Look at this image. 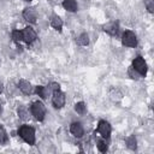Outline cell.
Segmentation results:
<instances>
[{
    "instance_id": "cell-25",
    "label": "cell",
    "mask_w": 154,
    "mask_h": 154,
    "mask_svg": "<svg viewBox=\"0 0 154 154\" xmlns=\"http://www.w3.org/2000/svg\"><path fill=\"white\" fill-rule=\"evenodd\" d=\"M48 87H49L51 91H55V90H59V89H60V84H59V83H57V82H52Z\"/></svg>"
},
{
    "instance_id": "cell-12",
    "label": "cell",
    "mask_w": 154,
    "mask_h": 154,
    "mask_svg": "<svg viewBox=\"0 0 154 154\" xmlns=\"http://www.w3.org/2000/svg\"><path fill=\"white\" fill-rule=\"evenodd\" d=\"M49 93H51V89H49L48 85H47V87H43V85H37V87H35V94H37L42 100L48 99Z\"/></svg>"
},
{
    "instance_id": "cell-1",
    "label": "cell",
    "mask_w": 154,
    "mask_h": 154,
    "mask_svg": "<svg viewBox=\"0 0 154 154\" xmlns=\"http://www.w3.org/2000/svg\"><path fill=\"white\" fill-rule=\"evenodd\" d=\"M18 135L19 137L26 142L29 146H34L36 142V135H35V129L30 125H22L18 129Z\"/></svg>"
},
{
    "instance_id": "cell-17",
    "label": "cell",
    "mask_w": 154,
    "mask_h": 154,
    "mask_svg": "<svg viewBox=\"0 0 154 154\" xmlns=\"http://www.w3.org/2000/svg\"><path fill=\"white\" fill-rule=\"evenodd\" d=\"M75 111H76L78 114H81V116L85 114V112H87V106H85V103H84L83 101H79V102L75 103Z\"/></svg>"
},
{
    "instance_id": "cell-20",
    "label": "cell",
    "mask_w": 154,
    "mask_h": 154,
    "mask_svg": "<svg viewBox=\"0 0 154 154\" xmlns=\"http://www.w3.org/2000/svg\"><path fill=\"white\" fill-rule=\"evenodd\" d=\"M8 142V135H7V132H6V130L2 128V126H0V144H6Z\"/></svg>"
},
{
    "instance_id": "cell-10",
    "label": "cell",
    "mask_w": 154,
    "mask_h": 154,
    "mask_svg": "<svg viewBox=\"0 0 154 154\" xmlns=\"http://www.w3.org/2000/svg\"><path fill=\"white\" fill-rule=\"evenodd\" d=\"M70 132H71L75 137L81 138V137L84 135L83 125H82L81 123H78V122H73V123H71V125H70Z\"/></svg>"
},
{
    "instance_id": "cell-2",
    "label": "cell",
    "mask_w": 154,
    "mask_h": 154,
    "mask_svg": "<svg viewBox=\"0 0 154 154\" xmlns=\"http://www.w3.org/2000/svg\"><path fill=\"white\" fill-rule=\"evenodd\" d=\"M30 112L31 116L38 120V122H43L45 117H46V107L41 101H35L32 102V105L30 106Z\"/></svg>"
},
{
    "instance_id": "cell-28",
    "label": "cell",
    "mask_w": 154,
    "mask_h": 154,
    "mask_svg": "<svg viewBox=\"0 0 154 154\" xmlns=\"http://www.w3.org/2000/svg\"><path fill=\"white\" fill-rule=\"evenodd\" d=\"M24 1H28V2H29V1H31V0H24Z\"/></svg>"
},
{
    "instance_id": "cell-3",
    "label": "cell",
    "mask_w": 154,
    "mask_h": 154,
    "mask_svg": "<svg viewBox=\"0 0 154 154\" xmlns=\"http://www.w3.org/2000/svg\"><path fill=\"white\" fill-rule=\"evenodd\" d=\"M131 67L141 76V77H144L146 75H147V70H148V67H147V63H146V60L142 58V57H136L134 60H132V65H131Z\"/></svg>"
},
{
    "instance_id": "cell-15",
    "label": "cell",
    "mask_w": 154,
    "mask_h": 154,
    "mask_svg": "<svg viewBox=\"0 0 154 154\" xmlns=\"http://www.w3.org/2000/svg\"><path fill=\"white\" fill-rule=\"evenodd\" d=\"M125 143H126V147H128L129 149H131V150H135V149L137 148V140H136V137H135L134 135L129 136V137L125 140Z\"/></svg>"
},
{
    "instance_id": "cell-27",
    "label": "cell",
    "mask_w": 154,
    "mask_h": 154,
    "mask_svg": "<svg viewBox=\"0 0 154 154\" xmlns=\"http://www.w3.org/2000/svg\"><path fill=\"white\" fill-rule=\"evenodd\" d=\"M1 112H2V108H1V106H0V116H1Z\"/></svg>"
},
{
    "instance_id": "cell-6",
    "label": "cell",
    "mask_w": 154,
    "mask_h": 154,
    "mask_svg": "<svg viewBox=\"0 0 154 154\" xmlns=\"http://www.w3.org/2000/svg\"><path fill=\"white\" fill-rule=\"evenodd\" d=\"M96 130H97V132L101 135V137H102V138H106V140L109 138L111 132H112V128H111L109 123L106 122V120H100V122L97 123V129H96Z\"/></svg>"
},
{
    "instance_id": "cell-19",
    "label": "cell",
    "mask_w": 154,
    "mask_h": 154,
    "mask_svg": "<svg viewBox=\"0 0 154 154\" xmlns=\"http://www.w3.org/2000/svg\"><path fill=\"white\" fill-rule=\"evenodd\" d=\"M17 112H18V116H19L20 119H23V120H28L29 119V112L26 111V108L24 106L18 107V111Z\"/></svg>"
},
{
    "instance_id": "cell-8",
    "label": "cell",
    "mask_w": 154,
    "mask_h": 154,
    "mask_svg": "<svg viewBox=\"0 0 154 154\" xmlns=\"http://www.w3.org/2000/svg\"><path fill=\"white\" fill-rule=\"evenodd\" d=\"M102 30H103L105 32H107L108 35H111V36H117V34H118V31H119V24H118V22H116V20L109 22V23L102 25Z\"/></svg>"
},
{
    "instance_id": "cell-9",
    "label": "cell",
    "mask_w": 154,
    "mask_h": 154,
    "mask_svg": "<svg viewBox=\"0 0 154 154\" xmlns=\"http://www.w3.org/2000/svg\"><path fill=\"white\" fill-rule=\"evenodd\" d=\"M23 18H24L28 23H30V24L36 23L37 13H36L35 8H32V7H26V8H24V11H23Z\"/></svg>"
},
{
    "instance_id": "cell-4",
    "label": "cell",
    "mask_w": 154,
    "mask_h": 154,
    "mask_svg": "<svg viewBox=\"0 0 154 154\" xmlns=\"http://www.w3.org/2000/svg\"><path fill=\"white\" fill-rule=\"evenodd\" d=\"M122 45L125 46V47L136 48V46H137V37H136L135 32H132L131 30H125L123 32V36H122Z\"/></svg>"
},
{
    "instance_id": "cell-26",
    "label": "cell",
    "mask_w": 154,
    "mask_h": 154,
    "mask_svg": "<svg viewBox=\"0 0 154 154\" xmlns=\"http://www.w3.org/2000/svg\"><path fill=\"white\" fill-rule=\"evenodd\" d=\"M1 93H2V83L0 82V94H1Z\"/></svg>"
},
{
    "instance_id": "cell-11",
    "label": "cell",
    "mask_w": 154,
    "mask_h": 154,
    "mask_svg": "<svg viewBox=\"0 0 154 154\" xmlns=\"http://www.w3.org/2000/svg\"><path fill=\"white\" fill-rule=\"evenodd\" d=\"M18 88H19V90H20L23 94H25V95H30V94L32 93V87H31L30 82L26 81V79H19V82H18Z\"/></svg>"
},
{
    "instance_id": "cell-18",
    "label": "cell",
    "mask_w": 154,
    "mask_h": 154,
    "mask_svg": "<svg viewBox=\"0 0 154 154\" xmlns=\"http://www.w3.org/2000/svg\"><path fill=\"white\" fill-rule=\"evenodd\" d=\"M77 43L79 46H88L89 45V36H88V34H85V32L81 34L78 36V38H77Z\"/></svg>"
},
{
    "instance_id": "cell-24",
    "label": "cell",
    "mask_w": 154,
    "mask_h": 154,
    "mask_svg": "<svg viewBox=\"0 0 154 154\" xmlns=\"http://www.w3.org/2000/svg\"><path fill=\"white\" fill-rule=\"evenodd\" d=\"M146 6H147V10H148L149 13H153L154 12V4H153L152 0H147L146 1Z\"/></svg>"
},
{
    "instance_id": "cell-14",
    "label": "cell",
    "mask_w": 154,
    "mask_h": 154,
    "mask_svg": "<svg viewBox=\"0 0 154 154\" xmlns=\"http://www.w3.org/2000/svg\"><path fill=\"white\" fill-rule=\"evenodd\" d=\"M51 25L58 30V31H61V28H63V19L58 16V14H53L51 17Z\"/></svg>"
},
{
    "instance_id": "cell-5",
    "label": "cell",
    "mask_w": 154,
    "mask_h": 154,
    "mask_svg": "<svg viewBox=\"0 0 154 154\" xmlns=\"http://www.w3.org/2000/svg\"><path fill=\"white\" fill-rule=\"evenodd\" d=\"M65 101H66V96L65 94L59 89V90H55L53 91V95H52V103L55 108H63L64 105H65Z\"/></svg>"
},
{
    "instance_id": "cell-13",
    "label": "cell",
    "mask_w": 154,
    "mask_h": 154,
    "mask_svg": "<svg viewBox=\"0 0 154 154\" xmlns=\"http://www.w3.org/2000/svg\"><path fill=\"white\" fill-rule=\"evenodd\" d=\"M63 7L69 12H77V10H78V5H77L76 0H64Z\"/></svg>"
},
{
    "instance_id": "cell-22",
    "label": "cell",
    "mask_w": 154,
    "mask_h": 154,
    "mask_svg": "<svg viewBox=\"0 0 154 154\" xmlns=\"http://www.w3.org/2000/svg\"><path fill=\"white\" fill-rule=\"evenodd\" d=\"M109 96H111V99H112L113 101H118V100H120V99H122V96H123V95H122V93H120L119 90H117V89H116V90H113V91L109 94Z\"/></svg>"
},
{
    "instance_id": "cell-23",
    "label": "cell",
    "mask_w": 154,
    "mask_h": 154,
    "mask_svg": "<svg viewBox=\"0 0 154 154\" xmlns=\"http://www.w3.org/2000/svg\"><path fill=\"white\" fill-rule=\"evenodd\" d=\"M128 73H129V76H130L131 78H134V79H138V77H141V76H140L132 67H130V69L128 70Z\"/></svg>"
},
{
    "instance_id": "cell-7",
    "label": "cell",
    "mask_w": 154,
    "mask_h": 154,
    "mask_svg": "<svg viewBox=\"0 0 154 154\" xmlns=\"http://www.w3.org/2000/svg\"><path fill=\"white\" fill-rule=\"evenodd\" d=\"M36 37H37V35L31 26H25L22 30V38H23L22 41H24L26 45H31L36 40Z\"/></svg>"
},
{
    "instance_id": "cell-16",
    "label": "cell",
    "mask_w": 154,
    "mask_h": 154,
    "mask_svg": "<svg viewBox=\"0 0 154 154\" xmlns=\"http://www.w3.org/2000/svg\"><path fill=\"white\" fill-rule=\"evenodd\" d=\"M96 147H97V149H99L101 153H106V152L108 150V144H107L106 138L97 140V141H96Z\"/></svg>"
},
{
    "instance_id": "cell-21",
    "label": "cell",
    "mask_w": 154,
    "mask_h": 154,
    "mask_svg": "<svg viewBox=\"0 0 154 154\" xmlns=\"http://www.w3.org/2000/svg\"><path fill=\"white\" fill-rule=\"evenodd\" d=\"M12 38L16 43H19L23 38H22V30H13L12 31Z\"/></svg>"
}]
</instances>
